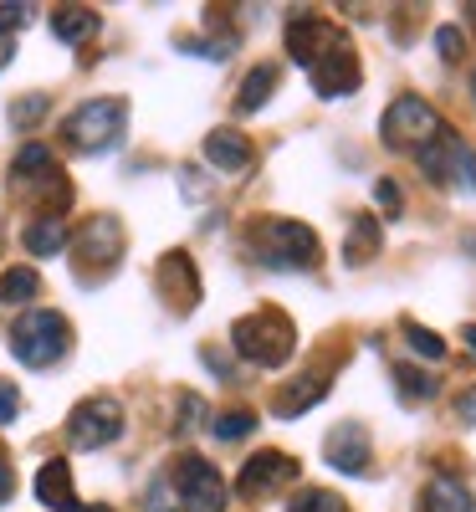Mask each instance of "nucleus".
I'll use <instances>...</instances> for the list:
<instances>
[{
	"label": "nucleus",
	"mask_w": 476,
	"mask_h": 512,
	"mask_svg": "<svg viewBox=\"0 0 476 512\" xmlns=\"http://www.w3.org/2000/svg\"><path fill=\"white\" fill-rule=\"evenodd\" d=\"M231 349H236L246 364H256V369H282V364L292 359V349H297V328H292V318L277 313V308L246 313V318H236V328H231Z\"/></svg>",
	"instance_id": "nucleus-1"
},
{
	"label": "nucleus",
	"mask_w": 476,
	"mask_h": 512,
	"mask_svg": "<svg viewBox=\"0 0 476 512\" xmlns=\"http://www.w3.org/2000/svg\"><path fill=\"white\" fill-rule=\"evenodd\" d=\"M251 251L262 256V267H277V272H308L318 262V231L302 226V221H282V216H267L251 226Z\"/></svg>",
	"instance_id": "nucleus-2"
},
{
	"label": "nucleus",
	"mask_w": 476,
	"mask_h": 512,
	"mask_svg": "<svg viewBox=\"0 0 476 512\" xmlns=\"http://www.w3.org/2000/svg\"><path fill=\"white\" fill-rule=\"evenodd\" d=\"M67 349H72V328L57 308H26L11 323V354L26 369H52Z\"/></svg>",
	"instance_id": "nucleus-3"
},
{
	"label": "nucleus",
	"mask_w": 476,
	"mask_h": 512,
	"mask_svg": "<svg viewBox=\"0 0 476 512\" xmlns=\"http://www.w3.org/2000/svg\"><path fill=\"white\" fill-rule=\"evenodd\" d=\"M123 128H128V103L123 98H88L82 108L67 113L62 139L77 154H103V149H113L123 139Z\"/></svg>",
	"instance_id": "nucleus-4"
},
{
	"label": "nucleus",
	"mask_w": 476,
	"mask_h": 512,
	"mask_svg": "<svg viewBox=\"0 0 476 512\" xmlns=\"http://www.w3.org/2000/svg\"><path fill=\"white\" fill-rule=\"evenodd\" d=\"M441 113L436 108H430L425 98H395V103H389L384 108V118H379V139L389 144V149H425L430 139H436L441 134Z\"/></svg>",
	"instance_id": "nucleus-5"
},
{
	"label": "nucleus",
	"mask_w": 476,
	"mask_h": 512,
	"mask_svg": "<svg viewBox=\"0 0 476 512\" xmlns=\"http://www.w3.org/2000/svg\"><path fill=\"white\" fill-rule=\"evenodd\" d=\"M123 436V405L113 395H93L67 415V441L77 451H103Z\"/></svg>",
	"instance_id": "nucleus-6"
},
{
	"label": "nucleus",
	"mask_w": 476,
	"mask_h": 512,
	"mask_svg": "<svg viewBox=\"0 0 476 512\" xmlns=\"http://www.w3.org/2000/svg\"><path fill=\"white\" fill-rule=\"evenodd\" d=\"M175 492L185 512H226V482L205 456H180L175 461Z\"/></svg>",
	"instance_id": "nucleus-7"
},
{
	"label": "nucleus",
	"mask_w": 476,
	"mask_h": 512,
	"mask_svg": "<svg viewBox=\"0 0 476 512\" xmlns=\"http://www.w3.org/2000/svg\"><path fill=\"white\" fill-rule=\"evenodd\" d=\"M308 77H313V93L318 98H349V93H359V82H364L359 57H354L349 41H333V47L308 67Z\"/></svg>",
	"instance_id": "nucleus-8"
},
{
	"label": "nucleus",
	"mask_w": 476,
	"mask_h": 512,
	"mask_svg": "<svg viewBox=\"0 0 476 512\" xmlns=\"http://www.w3.org/2000/svg\"><path fill=\"white\" fill-rule=\"evenodd\" d=\"M323 456H328V466H338L343 477H364L369 472V431L359 420L333 425L328 441H323Z\"/></svg>",
	"instance_id": "nucleus-9"
},
{
	"label": "nucleus",
	"mask_w": 476,
	"mask_h": 512,
	"mask_svg": "<svg viewBox=\"0 0 476 512\" xmlns=\"http://www.w3.org/2000/svg\"><path fill=\"white\" fill-rule=\"evenodd\" d=\"M292 477H297V461H292L287 451H256V456L241 466L236 487H241V497H262V492L287 487Z\"/></svg>",
	"instance_id": "nucleus-10"
},
{
	"label": "nucleus",
	"mask_w": 476,
	"mask_h": 512,
	"mask_svg": "<svg viewBox=\"0 0 476 512\" xmlns=\"http://www.w3.org/2000/svg\"><path fill=\"white\" fill-rule=\"evenodd\" d=\"M333 41H343L323 16H292L287 21V52H292V62H302V67H313Z\"/></svg>",
	"instance_id": "nucleus-11"
},
{
	"label": "nucleus",
	"mask_w": 476,
	"mask_h": 512,
	"mask_svg": "<svg viewBox=\"0 0 476 512\" xmlns=\"http://www.w3.org/2000/svg\"><path fill=\"white\" fill-rule=\"evenodd\" d=\"M123 251V226L113 216H93L88 226L77 231V256L82 262H98V267H113Z\"/></svg>",
	"instance_id": "nucleus-12"
},
{
	"label": "nucleus",
	"mask_w": 476,
	"mask_h": 512,
	"mask_svg": "<svg viewBox=\"0 0 476 512\" xmlns=\"http://www.w3.org/2000/svg\"><path fill=\"white\" fill-rule=\"evenodd\" d=\"M461 154H466V144L451 134V128H441V134L430 139L425 149H415V159H420V169H425V180H430V185H451Z\"/></svg>",
	"instance_id": "nucleus-13"
},
{
	"label": "nucleus",
	"mask_w": 476,
	"mask_h": 512,
	"mask_svg": "<svg viewBox=\"0 0 476 512\" xmlns=\"http://www.w3.org/2000/svg\"><path fill=\"white\" fill-rule=\"evenodd\" d=\"M36 502L41 507H57V512H77V492H72V466L57 461H41L36 466Z\"/></svg>",
	"instance_id": "nucleus-14"
},
{
	"label": "nucleus",
	"mask_w": 476,
	"mask_h": 512,
	"mask_svg": "<svg viewBox=\"0 0 476 512\" xmlns=\"http://www.w3.org/2000/svg\"><path fill=\"white\" fill-rule=\"evenodd\" d=\"M98 26H103V16L93 6H62V11H52V36L62 41V47H88V41L98 36Z\"/></svg>",
	"instance_id": "nucleus-15"
},
{
	"label": "nucleus",
	"mask_w": 476,
	"mask_h": 512,
	"mask_svg": "<svg viewBox=\"0 0 476 512\" xmlns=\"http://www.w3.org/2000/svg\"><path fill=\"white\" fill-rule=\"evenodd\" d=\"M420 512H476V497L456 477H430L420 492Z\"/></svg>",
	"instance_id": "nucleus-16"
},
{
	"label": "nucleus",
	"mask_w": 476,
	"mask_h": 512,
	"mask_svg": "<svg viewBox=\"0 0 476 512\" xmlns=\"http://www.w3.org/2000/svg\"><path fill=\"white\" fill-rule=\"evenodd\" d=\"M205 159L215 169H226V175H241V169L251 164V144L236 134V128H210V139H205Z\"/></svg>",
	"instance_id": "nucleus-17"
},
{
	"label": "nucleus",
	"mask_w": 476,
	"mask_h": 512,
	"mask_svg": "<svg viewBox=\"0 0 476 512\" xmlns=\"http://www.w3.org/2000/svg\"><path fill=\"white\" fill-rule=\"evenodd\" d=\"M323 395H328V379H323V374H302V379H292L287 390L272 400V410H277L282 420H292V415H302V410H313Z\"/></svg>",
	"instance_id": "nucleus-18"
},
{
	"label": "nucleus",
	"mask_w": 476,
	"mask_h": 512,
	"mask_svg": "<svg viewBox=\"0 0 476 512\" xmlns=\"http://www.w3.org/2000/svg\"><path fill=\"white\" fill-rule=\"evenodd\" d=\"M159 287H175V303H180V308H190L195 297H200V277H195V267H190L185 251H169L164 262H159Z\"/></svg>",
	"instance_id": "nucleus-19"
},
{
	"label": "nucleus",
	"mask_w": 476,
	"mask_h": 512,
	"mask_svg": "<svg viewBox=\"0 0 476 512\" xmlns=\"http://www.w3.org/2000/svg\"><path fill=\"white\" fill-rule=\"evenodd\" d=\"M272 88H277V67H272V62L251 67V72H246V82H241V93H236V113H256V108H267Z\"/></svg>",
	"instance_id": "nucleus-20"
},
{
	"label": "nucleus",
	"mask_w": 476,
	"mask_h": 512,
	"mask_svg": "<svg viewBox=\"0 0 476 512\" xmlns=\"http://www.w3.org/2000/svg\"><path fill=\"white\" fill-rule=\"evenodd\" d=\"M21 246H26L31 256H57V251L67 246V226H62L57 216H41V221H31V226L21 231Z\"/></svg>",
	"instance_id": "nucleus-21"
},
{
	"label": "nucleus",
	"mask_w": 476,
	"mask_h": 512,
	"mask_svg": "<svg viewBox=\"0 0 476 512\" xmlns=\"http://www.w3.org/2000/svg\"><path fill=\"white\" fill-rule=\"evenodd\" d=\"M395 390H400L405 405H425V400H436L441 379L425 374V369H415V364H395Z\"/></svg>",
	"instance_id": "nucleus-22"
},
{
	"label": "nucleus",
	"mask_w": 476,
	"mask_h": 512,
	"mask_svg": "<svg viewBox=\"0 0 476 512\" xmlns=\"http://www.w3.org/2000/svg\"><path fill=\"white\" fill-rule=\"evenodd\" d=\"M379 241H384V236H379V221H374V216H359L354 231H349V241H343V262H349V267H364L369 256L379 251Z\"/></svg>",
	"instance_id": "nucleus-23"
},
{
	"label": "nucleus",
	"mask_w": 476,
	"mask_h": 512,
	"mask_svg": "<svg viewBox=\"0 0 476 512\" xmlns=\"http://www.w3.org/2000/svg\"><path fill=\"white\" fill-rule=\"evenodd\" d=\"M36 292H41V277L31 267H11L0 277V303H36Z\"/></svg>",
	"instance_id": "nucleus-24"
},
{
	"label": "nucleus",
	"mask_w": 476,
	"mask_h": 512,
	"mask_svg": "<svg viewBox=\"0 0 476 512\" xmlns=\"http://www.w3.org/2000/svg\"><path fill=\"white\" fill-rule=\"evenodd\" d=\"M405 344H410V354H420V359H446V338L441 333H430V328H420L415 318H405Z\"/></svg>",
	"instance_id": "nucleus-25"
},
{
	"label": "nucleus",
	"mask_w": 476,
	"mask_h": 512,
	"mask_svg": "<svg viewBox=\"0 0 476 512\" xmlns=\"http://www.w3.org/2000/svg\"><path fill=\"white\" fill-rule=\"evenodd\" d=\"M16 180H26V175H57L52 169V149L47 144H21V154H16Z\"/></svg>",
	"instance_id": "nucleus-26"
},
{
	"label": "nucleus",
	"mask_w": 476,
	"mask_h": 512,
	"mask_svg": "<svg viewBox=\"0 0 476 512\" xmlns=\"http://www.w3.org/2000/svg\"><path fill=\"white\" fill-rule=\"evenodd\" d=\"M256 431V415L251 410H226L221 420H215V441H241Z\"/></svg>",
	"instance_id": "nucleus-27"
},
{
	"label": "nucleus",
	"mask_w": 476,
	"mask_h": 512,
	"mask_svg": "<svg viewBox=\"0 0 476 512\" xmlns=\"http://www.w3.org/2000/svg\"><path fill=\"white\" fill-rule=\"evenodd\" d=\"M205 420H210V405H205L195 390H190V395H180V420H175V431H180V436H190V431H200Z\"/></svg>",
	"instance_id": "nucleus-28"
},
{
	"label": "nucleus",
	"mask_w": 476,
	"mask_h": 512,
	"mask_svg": "<svg viewBox=\"0 0 476 512\" xmlns=\"http://www.w3.org/2000/svg\"><path fill=\"white\" fill-rule=\"evenodd\" d=\"M287 512H343V497L338 492H323V487H313V492H302Z\"/></svg>",
	"instance_id": "nucleus-29"
},
{
	"label": "nucleus",
	"mask_w": 476,
	"mask_h": 512,
	"mask_svg": "<svg viewBox=\"0 0 476 512\" xmlns=\"http://www.w3.org/2000/svg\"><path fill=\"white\" fill-rule=\"evenodd\" d=\"M41 118H47V98H41V93L11 103V123H16V128H31V123H41Z\"/></svg>",
	"instance_id": "nucleus-30"
},
{
	"label": "nucleus",
	"mask_w": 476,
	"mask_h": 512,
	"mask_svg": "<svg viewBox=\"0 0 476 512\" xmlns=\"http://www.w3.org/2000/svg\"><path fill=\"white\" fill-rule=\"evenodd\" d=\"M36 21V6H21V0H6V6H0V31H21V26H31Z\"/></svg>",
	"instance_id": "nucleus-31"
},
{
	"label": "nucleus",
	"mask_w": 476,
	"mask_h": 512,
	"mask_svg": "<svg viewBox=\"0 0 476 512\" xmlns=\"http://www.w3.org/2000/svg\"><path fill=\"white\" fill-rule=\"evenodd\" d=\"M374 200H379V210H384L389 221H395L400 210H405V200H400V185H395V180H374Z\"/></svg>",
	"instance_id": "nucleus-32"
},
{
	"label": "nucleus",
	"mask_w": 476,
	"mask_h": 512,
	"mask_svg": "<svg viewBox=\"0 0 476 512\" xmlns=\"http://www.w3.org/2000/svg\"><path fill=\"white\" fill-rule=\"evenodd\" d=\"M436 52H441L446 62H461V57H466V36H461L456 26H441V31H436Z\"/></svg>",
	"instance_id": "nucleus-33"
},
{
	"label": "nucleus",
	"mask_w": 476,
	"mask_h": 512,
	"mask_svg": "<svg viewBox=\"0 0 476 512\" xmlns=\"http://www.w3.org/2000/svg\"><path fill=\"white\" fill-rule=\"evenodd\" d=\"M21 410V395H16V384L11 379H0V425H11Z\"/></svg>",
	"instance_id": "nucleus-34"
},
{
	"label": "nucleus",
	"mask_w": 476,
	"mask_h": 512,
	"mask_svg": "<svg viewBox=\"0 0 476 512\" xmlns=\"http://www.w3.org/2000/svg\"><path fill=\"white\" fill-rule=\"evenodd\" d=\"M456 420L461 425H476V384H466V390L456 395Z\"/></svg>",
	"instance_id": "nucleus-35"
},
{
	"label": "nucleus",
	"mask_w": 476,
	"mask_h": 512,
	"mask_svg": "<svg viewBox=\"0 0 476 512\" xmlns=\"http://www.w3.org/2000/svg\"><path fill=\"white\" fill-rule=\"evenodd\" d=\"M16 492V472H11V466H0V502H6Z\"/></svg>",
	"instance_id": "nucleus-36"
},
{
	"label": "nucleus",
	"mask_w": 476,
	"mask_h": 512,
	"mask_svg": "<svg viewBox=\"0 0 476 512\" xmlns=\"http://www.w3.org/2000/svg\"><path fill=\"white\" fill-rule=\"evenodd\" d=\"M461 344H466V354L476 359V323H466V328H461Z\"/></svg>",
	"instance_id": "nucleus-37"
},
{
	"label": "nucleus",
	"mask_w": 476,
	"mask_h": 512,
	"mask_svg": "<svg viewBox=\"0 0 476 512\" xmlns=\"http://www.w3.org/2000/svg\"><path fill=\"white\" fill-rule=\"evenodd\" d=\"M11 57H16V47H11V36H6V31H0V67H6Z\"/></svg>",
	"instance_id": "nucleus-38"
},
{
	"label": "nucleus",
	"mask_w": 476,
	"mask_h": 512,
	"mask_svg": "<svg viewBox=\"0 0 476 512\" xmlns=\"http://www.w3.org/2000/svg\"><path fill=\"white\" fill-rule=\"evenodd\" d=\"M77 512H108V507H77Z\"/></svg>",
	"instance_id": "nucleus-39"
},
{
	"label": "nucleus",
	"mask_w": 476,
	"mask_h": 512,
	"mask_svg": "<svg viewBox=\"0 0 476 512\" xmlns=\"http://www.w3.org/2000/svg\"><path fill=\"white\" fill-rule=\"evenodd\" d=\"M471 93H476V77H471Z\"/></svg>",
	"instance_id": "nucleus-40"
}]
</instances>
